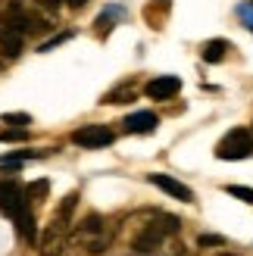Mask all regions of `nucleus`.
<instances>
[{"instance_id":"obj_18","label":"nucleus","mask_w":253,"mask_h":256,"mask_svg":"<svg viewBox=\"0 0 253 256\" xmlns=\"http://www.w3.org/2000/svg\"><path fill=\"white\" fill-rule=\"evenodd\" d=\"M238 16L244 19V25L253 32V4H244V6H238Z\"/></svg>"},{"instance_id":"obj_16","label":"nucleus","mask_w":253,"mask_h":256,"mask_svg":"<svg viewBox=\"0 0 253 256\" xmlns=\"http://www.w3.org/2000/svg\"><path fill=\"white\" fill-rule=\"evenodd\" d=\"M156 256H191V250L184 244H178V240H172V244H162V250Z\"/></svg>"},{"instance_id":"obj_6","label":"nucleus","mask_w":253,"mask_h":256,"mask_svg":"<svg viewBox=\"0 0 253 256\" xmlns=\"http://www.w3.org/2000/svg\"><path fill=\"white\" fill-rule=\"evenodd\" d=\"M182 91V78L178 75H156L144 84V94L150 100H172L175 94Z\"/></svg>"},{"instance_id":"obj_3","label":"nucleus","mask_w":253,"mask_h":256,"mask_svg":"<svg viewBox=\"0 0 253 256\" xmlns=\"http://www.w3.org/2000/svg\"><path fill=\"white\" fill-rule=\"evenodd\" d=\"M216 156L228 160V162L253 156V134L247 132V128H232V132L216 144Z\"/></svg>"},{"instance_id":"obj_15","label":"nucleus","mask_w":253,"mask_h":256,"mask_svg":"<svg viewBox=\"0 0 253 256\" xmlns=\"http://www.w3.org/2000/svg\"><path fill=\"white\" fill-rule=\"evenodd\" d=\"M47 190H50V188H47V182H34V184L25 188V197L38 203V200H44V197H47Z\"/></svg>"},{"instance_id":"obj_17","label":"nucleus","mask_w":253,"mask_h":256,"mask_svg":"<svg viewBox=\"0 0 253 256\" xmlns=\"http://www.w3.org/2000/svg\"><path fill=\"white\" fill-rule=\"evenodd\" d=\"M225 238L222 234H200V247H222Z\"/></svg>"},{"instance_id":"obj_1","label":"nucleus","mask_w":253,"mask_h":256,"mask_svg":"<svg viewBox=\"0 0 253 256\" xmlns=\"http://www.w3.org/2000/svg\"><path fill=\"white\" fill-rule=\"evenodd\" d=\"M175 234H178V219L160 212V216H154V222L141 225V232H138L134 240H132V250L138 256H156L162 250V244H166L169 238H175Z\"/></svg>"},{"instance_id":"obj_10","label":"nucleus","mask_w":253,"mask_h":256,"mask_svg":"<svg viewBox=\"0 0 253 256\" xmlns=\"http://www.w3.org/2000/svg\"><path fill=\"white\" fill-rule=\"evenodd\" d=\"M12 222H16V228H19V234L28 240V244L34 247V240H38V228H34V216H32V203H25V206L12 216Z\"/></svg>"},{"instance_id":"obj_5","label":"nucleus","mask_w":253,"mask_h":256,"mask_svg":"<svg viewBox=\"0 0 253 256\" xmlns=\"http://www.w3.org/2000/svg\"><path fill=\"white\" fill-rule=\"evenodd\" d=\"M25 203H32V200L25 197V190H22L19 182H12V178H0V212L12 219Z\"/></svg>"},{"instance_id":"obj_7","label":"nucleus","mask_w":253,"mask_h":256,"mask_svg":"<svg viewBox=\"0 0 253 256\" xmlns=\"http://www.w3.org/2000/svg\"><path fill=\"white\" fill-rule=\"evenodd\" d=\"M150 184H154V188H160V190H166L169 197H175V200H182V203H191V200H194V190L188 188V184H182L178 178H172V175H162V172H154V175H150Z\"/></svg>"},{"instance_id":"obj_21","label":"nucleus","mask_w":253,"mask_h":256,"mask_svg":"<svg viewBox=\"0 0 253 256\" xmlns=\"http://www.w3.org/2000/svg\"><path fill=\"white\" fill-rule=\"evenodd\" d=\"M69 4H72V6H82V4H84V0H69Z\"/></svg>"},{"instance_id":"obj_9","label":"nucleus","mask_w":253,"mask_h":256,"mask_svg":"<svg viewBox=\"0 0 253 256\" xmlns=\"http://www.w3.org/2000/svg\"><path fill=\"white\" fill-rule=\"evenodd\" d=\"M122 125H125V132H132V134H150V132H156L160 119H156V112H150V110H138L132 116H125Z\"/></svg>"},{"instance_id":"obj_11","label":"nucleus","mask_w":253,"mask_h":256,"mask_svg":"<svg viewBox=\"0 0 253 256\" xmlns=\"http://www.w3.org/2000/svg\"><path fill=\"white\" fill-rule=\"evenodd\" d=\"M134 97H138V84L134 82H125L119 88H112V91H106L100 104H132Z\"/></svg>"},{"instance_id":"obj_22","label":"nucleus","mask_w":253,"mask_h":256,"mask_svg":"<svg viewBox=\"0 0 253 256\" xmlns=\"http://www.w3.org/2000/svg\"><path fill=\"white\" fill-rule=\"evenodd\" d=\"M216 256H238V253H216Z\"/></svg>"},{"instance_id":"obj_8","label":"nucleus","mask_w":253,"mask_h":256,"mask_svg":"<svg viewBox=\"0 0 253 256\" xmlns=\"http://www.w3.org/2000/svg\"><path fill=\"white\" fill-rule=\"evenodd\" d=\"M22 32L19 28H12V25L0 16V54H4L6 60H16L22 54Z\"/></svg>"},{"instance_id":"obj_13","label":"nucleus","mask_w":253,"mask_h":256,"mask_svg":"<svg viewBox=\"0 0 253 256\" xmlns=\"http://www.w3.org/2000/svg\"><path fill=\"white\" fill-rule=\"evenodd\" d=\"M0 140H4V144H16V140H28V132H25V128H0Z\"/></svg>"},{"instance_id":"obj_20","label":"nucleus","mask_w":253,"mask_h":256,"mask_svg":"<svg viewBox=\"0 0 253 256\" xmlns=\"http://www.w3.org/2000/svg\"><path fill=\"white\" fill-rule=\"evenodd\" d=\"M62 41H69V34H56V38H50L47 44H41V54H47V50H54L56 44H62Z\"/></svg>"},{"instance_id":"obj_14","label":"nucleus","mask_w":253,"mask_h":256,"mask_svg":"<svg viewBox=\"0 0 253 256\" xmlns=\"http://www.w3.org/2000/svg\"><path fill=\"white\" fill-rule=\"evenodd\" d=\"M225 194H232V197H238V200H244V203H250V206H253V188H244V184H228V188H225Z\"/></svg>"},{"instance_id":"obj_23","label":"nucleus","mask_w":253,"mask_h":256,"mask_svg":"<svg viewBox=\"0 0 253 256\" xmlns=\"http://www.w3.org/2000/svg\"><path fill=\"white\" fill-rule=\"evenodd\" d=\"M160 4H169V0H160Z\"/></svg>"},{"instance_id":"obj_12","label":"nucleus","mask_w":253,"mask_h":256,"mask_svg":"<svg viewBox=\"0 0 253 256\" xmlns=\"http://www.w3.org/2000/svg\"><path fill=\"white\" fill-rule=\"evenodd\" d=\"M225 54H228V41H222V38H212V41L204 44V60L206 62H222Z\"/></svg>"},{"instance_id":"obj_2","label":"nucleus","mask_w":253,"mask_h":256,"mask_svg":"<svg viewBox=\"0 0 253 256\" xmlns=\"http://www.w3.org/2000/svg\"><path fill=\"white\" fill-rule=\"evenodd\" d=\"M69 240L75 247H82V250H88L91 256H100L110 244H112V232L106 228V222L100 219L97 212H91V216H84V219L72 228V234H69Z\"/></svg>"},{"instance_id":"obj_19","label":"nucleus","mask_w":253,"mask_h":256,"mask_svg":"<svg viewBox=\"0 0 253 256\" xmlns=\"http://www.w3.org/2000/svg\"><path fill=\"white\" fill-rule=\"evenodd\" d=\"M4 122L6 125H28V116H25V112H6Z\"/></svg>"},{"instance_id":"obj_4","label":"nucleus","mask_w":253,"mask_h":256,"mask_svg":"<svg viewBox=\"0 0 253 256\" xmlns=\"http://www.w3.org/2000/svg\"><path fill=\"white\" fill-rule=\"evenodd\" d=\"M116 134L110 125H82L78 132H72V144H78L84 150H97V147H110Z\"/></svg>"}]
</instances>
